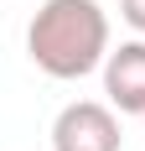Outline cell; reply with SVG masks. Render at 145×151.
<instances>
[{
    "mask_svg": "<svg viewBox=\"0 0 145 151\" xmlns=\"http://www.w3.org/2000/svg\"><path fill=\"white\" fill-rule=\"evenodd\" d=\"M26 52L47 78H88L109 58V16L99 0H47L26 26Z\"/></svg>",
    "mask_w": 145,
    "mask_h": 151,
    "instance_id": "1",
    "label": "cell"
},
{
    "mask_svg": "<svg viewBox=\"0 0 145 151\" xmlns=\"http://www.w3.org/2000/svg\"><path fill=\"white\" fill-rule=\"evenodd\" d=\"M119 115L99 99H72L52 120V151H119Z\"/></svg>",
    "mask_w": 145,
    "mask_h": 151,
    "instance_id": "2",
    "label": "cell"
},
{
    "mask_svg": "<svg viewBox=\"0 0 145 151\" xmlns=\"http://www.w3.org/2000/svg\"><path fill=\"white\" fill-rule=\"evenodd\" d=\"M104 94L119 115H145V37L119 42L104 58Z\"/></svg>",
    "mask_w": 145,
    "mask_h": 151,
    "instance_id": "3",
    "label": "cell"
},
{
    "mask_svg": "<svg viewBox=\"0 0 145 151\" xmlns=\"http://www.w3.org/2000/svg\"><path fill=\"white\" fill-rule=\"evenodd\" d=\"M119 16H124V21L145 37V0H119Z\"/></svg>",
    "mask_w": 145,
    "mask_h": 151,
    "instance_id": "4",
    "label": "cell"
},
{
    "mask_svg": "<svg viewBox=\"0 0 145 151\" xmlns=\"http://www.w3.org/2000/svg\"><path fill=\"white\" fill-rule=\"evenodd\" d=\"M140 120H145V115H140Z\"/></svg>",
    "mask_w": 145,
    "mask_h": 151,
    "instance_id": "5",
    "label": "cell"
}]
</instances>
